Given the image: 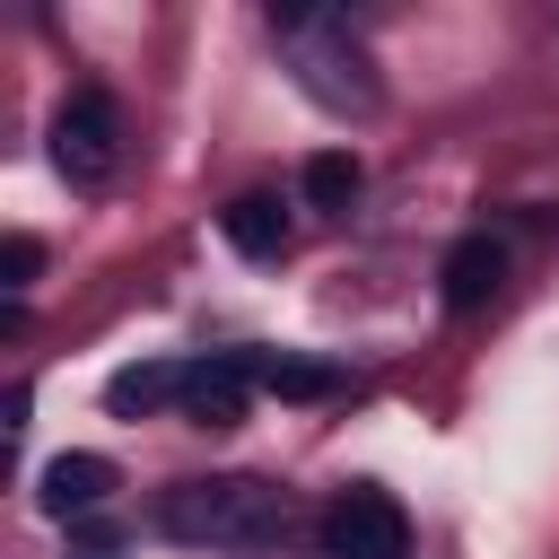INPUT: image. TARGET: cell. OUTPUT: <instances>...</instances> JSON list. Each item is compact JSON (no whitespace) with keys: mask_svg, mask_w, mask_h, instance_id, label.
Segmentation results:
<instances>
[{"mask_svg":"<svg viewBox=\"0 0 559 559\" xmlns=\"http://www.w3.org/2000/svg\"><path fill=\"white\" fill-rule=\"evenodd\" d=\"M157 533L183 550H280L297 533V498L253 480V472H218V480H175L157 489Z\"/></svg>","mask_w":559,"mask_h":559,"instance_id":"6da1fadb","label":"cell"},{"mask_svg":"<svg viewBox=\"0 0 559 559\" xmlns=\"http://www.w3.org/2000/svg\"><path fill=\"white\" fill-rule=\"evenodd\" d=\"M271 44H280V61L297 70V87L323 114H376L384 105L376 52L358 44V26L341 9H271Z\"/></svg>","mask_w":559,"mask_h":559,"instance_id":"7a4b0ae2","label":"cell"},{"mask_svg":"<svg viewBox=\"0 0 559 559\" xmlns=\"http://www.w3.org/2000/svg\"><path fill=\"white\" fill-rule=\"evenodd\" d=\"M52 166L79 183V192H105L114 166H122V114L105 87H70V105L52 114Z\"/></svg>","mask_w":559,"mask_h":559,"instance_id":"3957f363","label":"cell"},{"mask_svg":"<svg viewBox=\"0 0 559 559\" xmlns=\"http://www.w3.org/2000/svg\"><path fill=\"white\" fill-rule=\"evenodd\" d=\"M314 542L323 559H411V515L393 489H341L314 515Z\"/></svg>","mask_w":559,"mask_h":559,"instance_id":"277c9868","label":"cell"},{"mask_svg":"<svg viewBox=\"0 0 559 559\" xmlns=\"http://www.w3.org/2000/svg\"><path fill=\"white\" fill-rule=\"evenodd\" d=\"M245 402H253V376L236 367V349H227V358H183L175 411H183L192 428H236V419H245Z\"/></svg>","mask_w":559,"mask_h":559,"instance_id":"5b68a950","label":"cell"},{"mask_svg":"<svg viewBox=\"0 0 559 559\" xmlns=\"http://www.w3.org/2000/svg\"><path fill=\"white\" fill-rule=\"evenodd\" d=\"M35 498H44V515H61V524H70V515H96V507L114 498V463H105V454H61V463H44V489H35Z\"/></svg>","mask_w":559,"mask_h":559,"instance_id":"8992f818","label":"cell"},{"mask_svg":"<svg viewBox=\"0 0 559 559\" xmlns=\"http://www.w3.org/2000/svg\"><path fill=\"white\" fill-rule=\"evenodd\" d=\"M437 280H445V306H454V314H472V306H489V297H498V280H507V245H498V236H463V245L445 253V271H437Z\"/></svg>","mask_w":559,"mask_h":559,"instance_id":"52a82bcc","label":"cell"},{"mask_svg":"<svg viewBox=\"0 0 559 559\" xmlns=\"http://www.w3.org/2000/svg\"><path fill=\"white\" fill-rule=\"evenodd\" d=\"M218 227H227V245H236V253H253V262L288 253V210H280L271 192H245V201H227V210H218Z\"/></svg>","mask_w":559,"mask_h":559,"instance_id":"ba28073f","label":"cell"},{"mask_svg":"<svg viewBox=\"0 0 559 559\" xmlns=\"http://www.w3.org/2000/svg\"><path fill=\"white\" fill-rule=\"evenodd\" d=\"M236 367L262 384V393H288V402H314L341 384V367H314V358H288V349H236Z\"/></svg>","mask_w":559,"mask_h":559,"instance_id":"9c48e42d","label":"cell"},{"mask_svg":"<svg viewBox=\"0 0 559 559\" xmlns=\"http://www.w3.org/2000/svg\"><path fill=\"white\" fill-rule=\"evenodd\" d=\"M297 183H306V210H349L358 201V157L349 148H314Z\"/></svg>","mask_w":559,"mask_h":559,"instance_id":"30bf717a","label":"cell"},{"mask_svg":"<svg viewBox=\"0 0 559 559\" xmlns=\"http://www.w3.org/2000/svg\"><path fill=\"white\" fill-rule=\"evenodd\" d=\"M175 384H183V367H122V376L105 384V402H114L122 419H131V411H166Z\"/></svg>","mask_w":559,"mask_h":559,"instance_id":"8fae6325","label":"cell"},{"mask_svg":"<svg viewBox=\"0 0 559 559\" xmlns=\"http://www.w3.org/2000/svg\"><path fill=\"white\" fill-rule=\"evenodd\" d=\"M0 262H9V297H17V288H35V271H44V245H35V236H9V253H0Z\"/></svg>","mask_w":559,"mask_h":559,"instance_id":"7c38bea8","label":"cell"},{"mask_svg":"<svg viewBox=\"0 0 559 559\" xmlns=\"http://www.w3.org/2000/svg\"><path fill=\"white\" fill-rule=\"evenodd\" d=\"M79 559H114V542H79Z\"/></svg>","mask_w":559,"mask_h":559,"instance_id":"4fadbf2b","label":"cell"}]
</instances>
